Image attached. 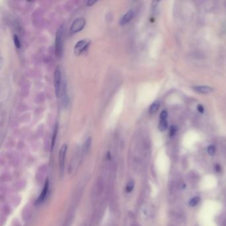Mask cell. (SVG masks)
I'll list each match as a JSON object with an SVG mask.
<instances>
[{
    "label": "cell",
    "instance_id": "1",
    "mask_svg": "<svg viewBox=\"0 0 226 226\" xmlns=\"http://www.w3.org/2000/svg\"><path fill=\"white\" fill-rule=\"evenodd\" d=\"M65 84V81L63 80L62 68L60 66H58L55 70L54 74V85L55 89V93L57 98H61V94L63 86Z\"/></svg>",
    "mask_w": 226,
    "mask_h": 226
},
{
    "label": "cell",
    "instance_id": "2",
    "mask_svg": "<svg viewBox=\"0 0 226 226\" xmlns=\"http://www.w3.org/2000/svg\"><path fill=\"white\" fill-rule=\"evenodd\" d=\"M63 33H64V27L63 25H60L56 31L55 39V53L58 57H61L62 55Z\"/></svg>",
    "mask_w": 226,
    "mask_h": 226
},
{
    "label": "cell",
    "instance_id": "3",
    "mask_svg": "<svg viewBox=\"0 0 226 226\" xmlns=\"http://www.w3.org/2000/svg\"><path fill=\"white\" fill-rule=\"evenodd\" d=\"M90 43L91 41L88 39H84L79 41L75 46L74 53L76 56L81 55L84 52H86Z\"/></svg>",
    "mask_w": 226,
    "mask_h": 226
},
{
    "label": "cell",
    "instance_id": "4",
    "mask_svg": "<svg viewBox=\"0 0 226 226\" xmlns=\"http://www.w3.org/2000/svg\"><path fill=\"white\" fill-rule=\"evenodd\" d=\"M86 25V20L82 17L76 19L71 25L70 29V34L75 35L81 31Z\"/></svg>",
    "mask_w": 226,
    "mask_h": 226
},
{
    "label": "cell",
    "instance_id": "5",
    "mask_svg": "<svg viewBox=\"0 0 226 226\" xmlns=\"http://www.w3.org/2000/svg\"><path fill=\"white\" fill-rule=\"evenodd\" d=\"M66 151H67V145L66 144L63 145L60 148V153H59V167H60L59 169H60V173L61 175L63 174V172H64V170H65Z\"/></svg>",
    "mask_w": 226,
    "mask_h": 226
},
{
    "label": "cell",
    "instance_id": "6",
    "mask_svg": "<svg viewBox=\"0 0 226 226\" xmlns=\"http://www.w3.org/2000/svg\"><path fill=\"white\" fill-rule=\"evenodd\" d=\"M134 16V12L133 9H130L126 13L122 18L120 20V25H125L127 23H129L130 21L133 19Z\"/></svg>",
    "mask_w": 226,
    "mask_h": 226
},
{
    "label": "cell",
    "instance_id": "7",
    "mask_svg": "<svg viewBox=\"0 0 226 226\" xmlns=\"http://www.w3.org/2000/svg\"><path fill=\"white\" fill-rule=\"evenodd\" d=\"M193 90L196 91L198 93L202 94H209L214 91V89L208 86H197L193 87Z\"/></svg>",
    "mask_w": 226,
    "mask_h": 226
},
{
    "label": "cell",
    "instance_id": "8",
    "mask_svg": "<svg viewBox=\"0 0 226 226\" xmlns=\"http://www.w3.org/2000/svg\"><path fill=\"white\" fill-rule=\"evenodd\" d=\"M49 180H46L45 184V186L43 188V191L41 192V194L40 196L38 198V202L41 203L42 202H43L47 195V193H48V190H49Z\"/></svg>",
    "mask_w": 226,
    "mask_h": 226
},
{
    "label": "cell",
    "instance_id": "9",
    "mask_svg": "<svg viewBox=\"0 0 226 226\" xmlns=\"http://www.w3.org/2000/svg\"><path fill=\"white\" fill-rule=\"evenodd\" d=\"M160 108V102L159 101H155L151 105L149 108V112L151 114H154L156 113Z\"/></svg>",
    "mask_w": 226,
    "mask_h": 226
},
{
    "label": "cell",
    "instance_id": "10",
    "mask_svg": "<svg viewBox=\"0 0 226 226\" xmlns=\"http://www.w3.org/2000/svg\"><path fill=\"white\" fill-rule=\"evenodd\" d=\"M90 146H91V138L88 137L86 139V141H85L84 145V147H83V154L84 155H86L88 153L89 149H90Z\"/></svg>",
    "mask_w": 226,
    "mask_h": 226
},
{
    "label": "cell",
    "instance_id": "11",
    "mask_svg": "<svg viewBox=\"0 0 226 226\" xmlns=\"http://www.w3.org/2000/svg\"><path fill=\"white\" fill-rule=\"evenodd\" d=\"M57 131H58V124L56 123L54 131H53V134H52V140H51V150H52L53 147L55 146V141H56V135H57Z\"/></svg>",
    "mask_w": 226,
    "mask_h": 226
},
{
    "label": "cell",
    "instance_id": "12",
    "mask_svg": "<svg viewBox=\"0 0 226 226\" xmlns=\"http://www.w3.org/2000/svg\"><path fill=\"white\" fill-rule=\"evenodd\" d=\"M168 127V122L166 120H160L159 124V129L161 131H165Z\"/></svg>",
    "mask_w": 226,
    "mask_h": 226
},
{
    "label": "cell",
    "instance_id": "13",
    "mask_svg": "<svg viewBox=\"0 0 226 226\" xmlns=\"http://www.w3.org/2000/svg\"><path fill=\"white\" fill-rule=\"evenodd\" d=\"M200 200V198L199 197H198V196L194 197L193 198H192L190 200V202H189V205H190V206L192 207L195 206L199 203Z\"/></svg>",
    "mask_w": 226,
    "mask_h": 226
},
{
    "label": "cell",
    "instance_id": "14",
    "mask_svg": "<svg viewBox=\"0 0 226 226\" xmlns=\"http://www.w3.org/2000/svg\"><path fill=\"white\" fill-rule=\"evenodd\" d=\"M208 153L209 155L214 156L215 153V147L214 145H209L208 147Z\"/></svg>",
    "mask_w": 226,
    "mask_h": 226
},
{
    "label": "cell",
    "instance_id": "15",
    "mask_svg": "<svg viewBox=\"0 0 226 226\" xmlns=\"http://www.w3.org/2000/svg\"><path fill=\"white\" fill-rule=\"evenodd\" d=\"M13 41H14V43H15V46H16V48L20 49L21 48V43H20V41L17 35H14Z\"/></svg>",
    "mask_w": 226,
    "mask_h": 226
},
{
    "label": "cell",
    "instance_id": "16",
    "mask_svg": "<svg viewBox=\"0 0 226 226\" xmlns=\"http://www.w3.org/2000/svg\"><path fill=\"white\" fill-rule=\"evenodd\" d=\"M168 113L166 110H163L160 114V120H166Z\"/></svg>",
    "mask_w": 226,
    "mask_h": 226
},
{
    "label": "cell",
    "instance_id": "17",
    "mask_svg": "<svg viewBox=\"0 0 226 226\" xmlns=\"http://www.w3.org/2000/svg\"><path fill=\"white\" fill-rule=\"evenodd\" d=\"M176 131H177V128H176V126H172V127L170 129V132H169L170 136L171 137L174 136L176 134Z\"/></svg>",
    "mask_w": 226,
    "mask_h": 226
},
{
    "label": "cell",
    "instance_id": "18",
    "mask_svg": "<svg viewBox=\"0 0 226 226\" xmlns=\"http://www.w3.org/2000/svg\"><path fill=\"white\" fill-rule=\"evenodd\" d=\"M133 187H134L133 182H130L127 186V189H126V190H127V192H130L131 191L133 190Z\"/></svg>",
    "mask_w": 226,
    "mask_h": 226
},
{
    "label": "cell",
    "instance_id": "19",
    "mask_svg": "<svg viewBox=\"0 0 226 226\" xmlns=\"http://www.w3.org/2000/svg\"><path fill=\"white\" fill-rule=\"evenodd\" d=\"M197 109H198V111L200 113H204V106H202V105H198V107H197Z\"/></svg>",
    "mask_w": 226,
    "mask_h": 226
},
{
    "label": "cell",
    "instance_id": "20",
    "mask_svg": "<svg viewBox=\"0 0 226 226\" xmlns=\"http://www.w3.org/2000/svg\"><path fill=\"white\" fill-rule=\"evenodd\" d=\"M215 171L217 172H220L221 171H222V167H221V166L218 164L215 165Z\"/></svg>",
    "mask_w": 226,
    "mask_h": 226
},
{
    "label": "cell",
    "instance_id": "21",
    "mask_svg": "<svg viewBox=\"0 0 226 226\" xmlns=\"http://www.w3.org/2000/svg\"><path fill=\"white\" fill-rule=\"evenodd\" d=\"M96 2H97L96 1H94V2H92V1H88L87 2V6H93L94 4H95Z\"/></svg>",
    "mask_w": 226,
    "mask_h": 226
}]
</instances>
